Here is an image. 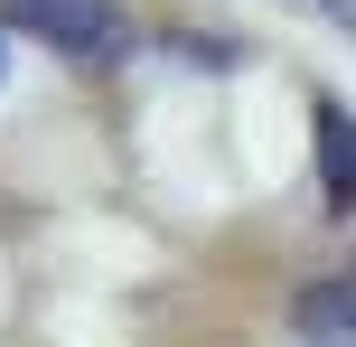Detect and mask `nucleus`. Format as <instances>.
<instances>
[{
	"instance_id": "obj_3",
	"label": "nucleus",
	"mask_w": 356,
	"mask_h": 347,
	"mask_svg": "<svg viewBox=\"0 0 356 347\" xmlns=\"http://www.w3.org/2000/svg\"><path fill=\"white\" fill-rule=\"evenodd\" d=\"M300 329H356V273L338 282V291H309L300 300Z\"/></svg>"
},
{
	"instance_id": "obj_2",
	"label": "nucleus",
	"mask_w": 356,
	"mask_h": 347,
	"mask_svg": "<svg viewBox=\"0 0 356 347\" xmlns=\"http://www.w3.org/2000/svg\"><path fill=\"white\" fill-rule=\"evenodd\" d=\"M309 141H319V197H328V216H347L356 207V122H347V104H309Z\"/></svg>"
},
{
	"instance_id": "obj_4",
	"label": "nucleus",
	"mask_w": 356,
	"mask_h": 347,
	"mask_svg": "<svg viewBox=\"0 0 356 347\" xmlns=\"http://www.w3.org/2000/svg\"><path fill=\"white\" fill-rule=\"evenodd\" d=\"M319 10H328V19H338V29H356V0H319Z\"/></svg>"
},
{
	"instance_id": "obj_1",
	"label": "nucleus",
	"mask_w": 356,
	"mask_h": 347,
	"mask_svg": "<svg viewBox=\"0 0 356 347\" xmlns=\"http://www.w3.org/2000/svg\"><path fill=\"white\" fill-rule=\"evenodd\" d=\"M0 19H10L19 38H38V47H56V56H85V66L131 47L122 0H0Z\"/></svg>"
}]
</instances>
